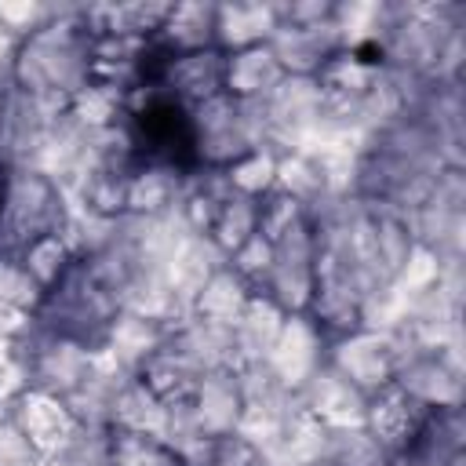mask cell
Instances as JSON below:
<instances>
[{"instance_id": "cell-22", "label": "cell", "mask_w": 466, "mask_h": 466, "mask_svg": "<svg viewBox=\"0 0 466 466\" xmlns=\"http://www.w3.org/2000/svg\"><path fill=\"white\" fill-rule=\"evenodd\" d=\"M167 342L186 353L200 371H218V368H240L237 364V342H233V328L200 320V317H186L182 324H175L167 331Z\"/></svg>"}, {"instance_id": "cell-29", "label": "cell", "mask_w": 466, "mask_h": 466, "mask_svg": "<svg viewBox=\"0 0 466 466\" xmlns=\"http://www.w3.org/2000/svg\"><path fill=\"white\" fill-rule=\"evenodd\" d=\"M368 208H371V204H368ZM371 240H375V258H379L382 277L393 280V277L404 269V262H408V255H411V248H415L404 215L386 211V208H371Z\"/></svg>"}, {"instance_id": "cell-30", "label": "cell", "mask_w": 466, "mask_h": 466, "mask_svg": "<svg viewBox=\"0 0 466 466\" xmlns=\"http://www.w3.org/2000/svg\"><path fill=\"white\" fill-rule=\"evenodd\" d=\"M258 233V200H251V197H240V193H229V200L222 204V211H218V218H215V226H211V240L218 244V251L229 258L248 237H255Z\"/></svg>"}, {"instance_id": "cell-36", "label": "cell", "mask_w": 466, "mask_h": 466, "mask_svg": "<svg viewBox=\"0 0 466 466\" xmlns=\"http://www.w3.org/2000/svg\"><path fill=\"white\" fill-rule=\"evenodd\" d=\"M44 299V288L25 273L15 255H0V309L33 313Z\"/></svg>"}, {"instance_id": "cell-16", "label": "cell", "mask_w": 466, "mask_h": 466, "mask_svg": "<svg viewBox=\"0 0 466 466\" xmlns=\"http://www.w3.org/2000/svg\"><path fill=\"white\" fill-rule=\"evenodd\" d=\"M430 408H422L419 400H411L404 390H397L393 382L382 386L379 393L368 397V408H364V430L379 441V448L393 459L415 433L419 426L426 422Z\"/></svg>"}, {"instance_id": "cell-8", "label": "cell", "mask_w": 466, "mask_h": 466, "mask_svg": "<svg viewBox=\"0 0 466 466\" xmlns=\"http://www.w3.org/2000/svg\"><path fill=\"white\" fill-rule=\"evenodd\" d=\"M346 382H353L364 397L379 393L382 386L393 382V350L386 331H371V328H353L346 335L328 339V357H324Z\"/></svg>"}, {"instance_id": "cell-38", "label": "cell", "mask_w": 466, "mask_h": 466, "mask_svg": "<svg viewBox=\"0 0 466 466\" xmlns=\"http://www.w3.org/2000/svg\"><path fill=\"white\" fill-rule=\"evenodd\" d=\"M58 4H40V0H0V25L15 36L25 40L29 33H36L40 25H47L55 18Z\"/></svg>"}, {"instance_id": "cell-20", "label": "cell", "mask_w": 466, "mask_h": 466, "mask_svg": "<svg viewBox=\"0 0 466 466\" xmlns=\"http://www.w3.org/2000/svg\"><path fill=\"white\" fill-rule=\"evenodd\" d=\"M215 7L218 4H204V0H189V4H171L160 33L153 36V47L171 58V55H193V51H208L215 47Z\"/></svg>"}, {"instance_id": "cell-17", "label": "cell", "mask_w": 466, "mask_h": 466, "mask_svg": "<svg viewBox=\"0 0 466 466\" xmlns=\"http://www.w3.org/2000/svg\"><path fill=\"white\" fill-rule=\"evenodd\" d=\"M226 266V255L218 251V244L208 237V233H189L175 255H171V266H167V288H171V299H175V309L178 317L186 320L189 309H193V299L200 295V288Z\"/></svg>"}, {"instance_id": "cell-31", "label": "cell", "mask_w": 466, "mask_h": 466, "mask_svg": "<svg viewBox=\"0 0 466 466\" xmlns=\"http://www.w3.org/2000/svg\"><path fill=\"white\" fill-rule=\"evenodd\" d=\"M273 189H280L291 200H299L302 208H309L313 200L324 197V182H320L317 160L309 153H284V157H277V182H273Z\"/></svg>"}, {"instance_id": "cell-1", "label": "cell", "mask_w": 466, "mask_h": 466, "mask_svg": "<svg viewBox=\"0 0 466 466\" xmlns=\"http://www.w3.org/2000/svg\"><path fill=\"white\" fill-rule=\"evenodd\" d=\"M95 36L80 18V4H58L55 18L18 44L11 84L44 98L73 102L91 84Z\"/></svg>"}, {"instance_id": "cell-18", "label": "cell", "mask_w": 466, "mask_h": 466, "mask_svg": "<svg viewBox=\"0 0 466 466\" xmlns=\"http://www.w3.org/2000/svg\"><path fill=\"white\" fill-rule=\"evenodd\" d=\"M189 408L200 422V430L208 437H233L240 426V411H244V393H240V375L237 368H218V371H204Z\"/></svg>"}, {"instance_id": "cell-33", "label": "cell", "mask_w": 466, "mask_h": 466, "mask_svg": "<svg viewBox=\"0 0 466 466\" xmlns=\"http://www.w3.org/2000/svg\"><path fill=\"white\" fill-rule=\"evenodd\" d=\"M226 178H229L233 193L262 200L277 182V153L273 149H251L226 167Z\"/></svg>"}, {"instance_id": "cell-24", "label": "cell", "mask_w": 466, "mask_h": 466, "mask_svg": "<svg viewBox=\"0 0 466 466\" xmlns=\"http://www.w3.org/2000/svg\"><path fill=\"white\" fill-rule=\"evenodd\" d=\"M189 171L164 160H138L127 182V215H164L178 204Z\"/></svg>"}, {"instance_id": "cell-23", "label": "cell", "mask_w": 466, "mask_h": 466, "mask_svg": "<svg viewBox=\"0 0 466 466\" xmlns=\"http://www.w3.org/2000/svg\"><path fill=\"white\" fill-rule=\"evenodd\" d=\"M288 313L266 295V291H255L244 306V313L237 317L233 324V342H237V364H262L284 328Z\"/></svg>"}, {"instance_id": "cell-14", "label": "cell", "mask_w": 466, "mask_h": 466, "mask_svg": "<svg viewBox=\"0 0 466 466\" xmlns=\"http://www.w3.org/2000/svg\"><path fill=\"white\" fill-rule=\"evenodd\" d=\"M269 51L277 55L288 76H317L342 51V36L335 22H317V25L280 22L277 33L269 36Z\"/></svg>"}, {"instance_id": "cell-42", "label": "cell", "mask_w": 466, "mask_h": 466, "mask_svg": "<svg viewBox=\"0 0 466 466\" xmlns=\"http://www.w3.org/2000/svg\"><path fill=\"white\" fill-rule=\"evenodd\" d=\"M18 44L4 25H0V84H11V69H15V55H18Z\"/></svg>"}, {"instance_id": "cell-3", "label": "cell", "mask_w": 466, "mask_h": 466, "mask_svg": "<svg viewBox=\"0 0 466 466\" xmlns=\"http://www.w3.org/2000/svg\"><path fill=\"white\" fill-rule=\"evenodd\" d=\"M69 200L36 167H11L0 197V255H22L33 240L62 229Z\"/></svg>"}, {"instance_id": "cell-25", "label": "cell", "mask_w": 466, "mask_h": 466, "mask_svg": "<svg viewBox=\"0 0 466 466\" xmlns=\"http://www.w3.org/2000/svg\"><path fill=\"white\" fill-rule=\"evenodd\" d=\"M284 76L288 73L280 69L269 44H255V47L226 55V95H233V98H262Z\"/></svg>"}, {"instance_id": "cell-41", "label": "cell", "mask_w": 466, "mask_h": 466, "mask_svg": "<svg viewBox=\"0 0 466 466\" xmlns=\"http://www.w3.org/2000/svg\"><path fill=\"white\" fill-rule=\"evenodd\" d=\"M215 466H266V455L233 433V437H218Z\"/></svg>"}, {"instance_id": "cell-15", "label": "cell", "mask_w": 466, "mask_h": 466, "mask_svg": "<svg viewBox=\"0 0 466 466\" xmlns=\"http://www.w3.org/2000/svg\"><path fill=\"white\" fill-rule=\"evenodd\" d=\"M466 448L462 408L430 411L419 433L390 459V466H459Z\"/></svg>"}, {"instance_id": "cell-43", "label": "cell", "mask_w": 466, "mask_h": 466, "mask_svg": "<svg viewBox=\"0 0 466 466\" xmlns=\"http://www.w3.org/2000/svg\"><path fill=\"white\" fill-rule=\"evenodd\" d=\"M7 171H11V164L0 157V197H4V186H7Z\"/></svg>"}, {"instance_id": "cell-28", "label": "cell", "mask_w": 466, "mask_h": 466, "mask_svg": "<svg viewBox=\"0 0 466 466\" xmlns=\"http://www.w3.org/2000/svg\"><path fill=\"white\" fill-rule=\"evenodd\" d=\"M255 291L229 269V262L200 288V295L193 299V309H189V317H200V320H211V324H222V328H233L237 324V317L244 313V306H248V299H251Z\"/></svg>"}, {"instance_id": "cell-10", "label": "cell", "mask_w": 466, "mask_h": 466, "mask_svg": "<svg viewBox=\"0 0 466 466\" xmlns=\"http://www.w3.org/2000/svg\"><path fill=\"white\" fill-rule=\"evenodd\" d=\"M11 419L25 433V441L33 444L36 455H62L69 448V441L80 433V422L73 419L66 400L51 397L44 390H33V386L11 404Z\"/></svg>"}, {"instance_id": "cell-9", "label": "cell", "mask_w": 466, "mask_h": 466, "mask_svg": "<svg viewBox=\"0 0 466 466\" xmlns=\"http://www.w3.org/2000/svg\"><path fill=\"white\" fill-rule=\"evenodd\" d=\"M324 357H328L324 328L309 313H288V320H284V328H280V335H277V342L262 364H269V371L284 386L299 390L324 364Z\"/></svg>"}, {"instance_id": "cell-44", "label": "cell", "mask_w": 466, "mask_h": 466, "mask_svg": "<svg viewBox=\"0 0 466 466\" xmlns=\"http://www.w3.org/2000/svg\"><path fill=\"white\" fill-rule=\"evenodd\" d=\"M7 91H11V84H0V124H4V106H7Z\"/></svg>"}, {"instance_id": "cell-4", "label": "cell", "mask_w": 466, "mask_h": 466, "mask_svg": "<svg viewBox=\"0 0 466 466\" xmlns=\"http://www.w3.org/2000/svg\"><path fill=\"white\" fill-rule=\"evenodd\" d=\"M189 135L197 167H229L244 153L262 149L258 106L255 98H233L222 91L189 109Z\"/></svg>"}, {"instance_id": "cell-26", "label": "cell", "mask_w": 466, "mask_h": 466, "mask_svg": "<svg viewBox=\"0 0 466 466\" xmlns=\"http://www.w3.org/2000/svg\"><path fill=\"white\" fill-rule=\"evenodd\" d=\"M200 375H204V371H200L186 353H178L171 342H164V346L142 364V371H138V379H142L164 404L189 400L193 390H197V382H200Z\"/></svg>"}, {"instance_id": "cell-27", "label": "cell", "mask_w": 466, "mask_h": 466, "mask_svg": "<svg viewBox=\"0 0 466 466\" xmlns=\"http://www.w3.org/2000/svg\"><path fill=\"white\" fill-rule=\"evenodd\" d=\"M164 422H167V404L135 375L116 404H113V419H109V430H127V433H146V437H157L164 433Z\"/></svg>"}, {"instance_id": "cell-7", "label": "cell", "mask_w": 466, "mask_h": 466, "mask_svg": "<svg viewBox=\"0 0 466 466\" xmlns=\"http://www.w3.org/2000/svg\"><path fill=\"white\" fill-rule=\"evenodd\" d=\"M62 109H69V102L44 98V95H33V91H22L11 84L7 106H4V124H0V157L11 167H25L36 157L40 142L47 138V131Z\"/></svg>"}, {"instance_id": "cell-13", "label": "cell", "mask_w": 466, "mask_h": 466, "mask_svg": "<svg viewBox=\"0 0 466 466\" xmlns=\"http://www.w3.org/2000/svg\"><path fill=\"white\" fill-rule=\"evenodd\" d=\"M302 408L328 430H353V426H364V408H368V397L346 382L328 360L295 390Z\"/></svg>"}, {"instance_id": "cell-34", "label": "cell", "mask_w": 466, "mask_h": 466, "mask_svg": "<svg viewBox=\"0 0 466 466\" xmlns=\"http://www.w3.org/2000/svg\"><path fill=\"white\" fill-rule=\"evenodd\" d=\"M22 266H25V273L47 291L69 266H73V251H69V244L58 237V233H51V237H40V240H33L22 255H15Z\"/></svg>"}, {"instance_id": "cell-19", "label": "cell", "mask_w": 466, "mask_h": 466, "mask_svg": "<svg viewBox=\"0 0 466 466\" xmlns=\"http://www.w3.org/2000/svg\"><path fill=\"white\" fill-rule=\"evenodd\" d=\"M280 25V4L269 0H233L215 7V47L233 55L255 44H269Z\"/></svg>"}, {"instance_id": "cell-6", "label": "cell", "mask_w": 466, "mask_h": 466, "mask_svg": "<svg viewBox=\"0 0 466 466\" xmlns=\"http://www.w3.org/2000/svg\"><path fill=\"white\" fill-rule=\"evenodd\" d=\"M273 244L269 280L266 295L284 313H306L313 299V229L309 218H299L291 229H284Z\"/></svg>"}, {"instance_id": "cell-39", "label": "cell", "mask_w": 466, "mask_h": 466, "mask_svg": "<svg viewBox=\"0 0 466 466\" xmlns=\"http://www.w3.org/2000/svg\"><path fill=\"white\" fill-rule=\"evenodd\" d=\"M299 218H306V208L299 200H291L288 193L280 189H269L262 200H258V233L266 240H277L284 229H291Z\"/></svg>"}, {"instance_id": "cell-37", "label": "cell", "mask_w": 466, "mask_h": 466, "mask_svg": "<svg viewBox=\"0 0 466 466\" xmlns=\"http://www.w3.org/2000/svg\"><path fill=\"white\" fill-rule=\"evenodd\" d=\"M226 262H229V269H233L251 291H266L269 262H273V244H269L262 233H255V237H248Z\"/></svg>"}, {"instance_id": "cell-45", "label": "cell", "mask_w": 466, "mask_h": 466, "mask_svg": "<svg viewBox=\"0 0 466 466\" xmlns=\"http://www.w3.org/2000/svg\"><path fill=\"white\" fill-rule=\"evenodd\" d=\"M109 466H113V462H109Z\"/></svg>"}, {"instance_id": "cell-35", "label": "cell", "mask_w": 466, "mask_h": 466, "mask_svg": "<svg viewBox=\"0 0 466 466\" xmlns=\"http://www.w3.org/2000/svg\"><path fill=\"white\" fill-rule=\"evenodd\" d=\"M109 462L113 466H178V459L146 433L109 430Z\"/></svg>"}, {"instance_id": "cell-12", "label": "cell", "mask_w": 466, "mask_h": 466, "mask_svg": "<svg viewBox=\"0 0 466 466\" xmlns=\"http://www.w3.org/2000/svg\"><path fill=\"white\" fill-rule=\"evenodd\" d=\"M462 379H466V368H455L441 353H419L393 371V386L404 390L411 400H419L430 411L462 408V397H466Z\"/></svg>"}, {"instance_id": "cell-32", "label": "cell", "mask_w": 466, "mask_h": 466, "mask_svg": "<svg viewBox=\"0 0 466 466\" xmlns=\"http://www.w3.org/2000/svg\"><path fill=\"white\" fill-rule=\"evenodd\" d=\"M324 455H328L331 466H390V455L379 448V441L364 426L331 430Z\"/></svg>"}, {"instance_id": "cell-5", "label": "cell", "mask_w": 466, "mask_h": 466, "mask_svg": "<svg viewBox=\"0 0 466 466\" xmlns=\"http://www.w3.org/2000/svg\"><path fill=\"white\" fill-rule=\"evenodd\" d=\"M411 240L433 251L441 262L462 258L466 248V175L462 167H444L433 178L430 197L404 215Z\"/></svg>"}, {"instance_id": "cell-2", "label": "cell", "mask_w": 466, "mask_h": 466, "mask_svg": "<svg viewBox=\"0 0 466 466\" xmlns=\"http://www.w3.org/2000/svg\"><path fill=\"white\" fill-rule=\"evenodd\" d=\"M116 313L120 306L102 288L95 269L84 258H73V266L44 291L40 306L33 309V324L55 339H69L98 353L106 346Z\"/></svg>"}, {"instance_id": "cell-40", "label": "cell", "mask_w": 466, "mask_h": 466, "mask_svg": "<svg viewBox=\"0 0 466 466\" xmlns=\"http://www.w3.org/2000/svg\"><path fill=\"white\" fill-rule=\"evenodd\" d=\"M58 459L62 466H109V430L80 426V433L69 441V448Z\"/></svg>"}, {"instance_id": "cell-21", "label": "cell", "mask_w": 466, "mask_h": 466, "mask_svg": "<svg viewBox=\"0 0 466 466\" xmlns=\"http://www.w3.org/2000/svg\"><path fill=\"white\" fill-rule=\"evenodd\" d=\"M167 324H160V320H149V317H138V313H116V320H113V328H109V335H106V346H102V353L109 357V360H116L124 371H131V375H138L142 371V364L167 342Z\"/></svg>"}, {"instance_id": "cell-11", "label": "cell", "mask_w": 466, "mask_h": 466, "mask_svg": "<svg viewBox=\"0 0 466 466\" xmlns=\"http://www.w3.org/2000/svg\"><path fill=\"white\" fill-rule=\"evenodd\" d=\"M153 80L178 106L193 109V106L226 91V51L208 47V51H193V55H171L160 62Z\"/></svg>"}]
</instances>
